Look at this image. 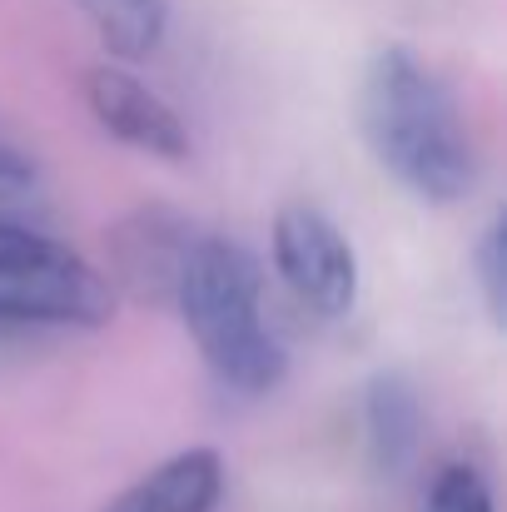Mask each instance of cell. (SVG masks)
Masks as SVG:
<instances>
[{
	"mask_svg": "<svg viewBox=\"0 0 507 512\" xmlns=\"http://www.w3.org/2000/svg\"><path fill=\"white\" fill-rule=\"evenodd\" d=\"M40 209H45L40 174L30 170L25 160H15V155H0V234L35 229Z\"/></svg>",
	"mask_w": 507,
	"mask_h": 512,
	"instance_id": "cell-10",
	"label": "cell"
},
{
	"mask_svg": "<svg viewBox=\"0 0 507 512\" xmlns=\"http://www.w3.org/2000/svg\"><path fill=\"white\" fill-rule=\"evenodd\" d=\"M224 498V463L214 448H184L135 478L105 512H214Z\"/></svg>",
	"mask_w": 507,
	"mask_h": 512,
	"instance_id": "cell-8",
	"label": "cell"
},
{
	"mask_svg": "<svg viewBox=\"0 0 507 512\" xmlns=\"http://www.w3.org/2000/svg\"><path fill=\"white\" fill-rule=\"evenodd\" d=\"M358 130L373 160L428 204H458L478 184V145L448 85L403 45L368 55L358 80Z\"/></svg>",
	"mask_w": 507,
	"mask_h": 512,
	"instance_id": "cell-1",
	"label": "cell"
},
{
	"mask_svg": "<svg viewBox=\"0 0 507 512\" xmlns=\"http://www.w3.org/2000/svg\"><path fill=\"white\" fill-rule=\"evenodd\" d=\"M274 269L299 304L338 319L358 299V259L338 224L314 204H289L274 219Z\"/></svg>",
	"mask_w": 507,
	"mask_h": 512,
	"instance_id": "cell-4",
	"label": "cell"
},
{
	"mask_svg": "<svg viewBox=\"0 0 507 512\" xmlns=\"http://www.w3.org/2000/svg\"><path fill=\"white\" fill-rule=\"evenodd\" d=\"M115 309V284L40 229L0 234V324L95 329Z\"/></svg>",
	"mask_w": 507,
	"mask_h": 512,
	"instance_id": "cell-3",
	"label": "cell"
},
{
	"mask_svg": "<svg viewBox=\"0 0 507 512\" xmlns=\"http://www.w3.org/2000/svg\"><path fill=\"white\" fill-rule=\"evenodd\" d=\"M85 105L100 120L105 135L120 145L155 155V160H189V130L145 80H135L120 65H90L85 70Z\"/></svg>",
	"mask_w": 507,
	"mask_h": 512,
	"instance_id": "cell-5",
	"label": "cell"
},
{
	"mask_svg": "<svg viewBox=\"0 0 507 512\" xmlns=\"http://www.w3.org/2000/svg\"><path fill=\"white\" fill-rule=\"evenodd\" d=\"M169 309H179L219 388L239 398H264L279 388L289 353L264 324V269L239 239L194 234Z\"/></svg>",
	"mask_w": 507,
	"mask_h": 512,
	"instance_id": "cell-2",
	"label": "cell"
},
{
	"mask_svg": "<svg viewBox=\"0 0 507 512\" xmlns=\"http://www.w3.org/2000/svg\"><path fill=\"white\" fill-rule=\"evenodd\" d=\"M194 224H184L179 214L169 209H140L135 219H125L115 229V274H120V289H130L135 299L145 304H169L174 299V279H179V264L194 244Z\"/></svg>",
	"mask_w": 507,
	"mask_h": 512,
	"instance_id": "cell-6",
	"label": "cell"
},
{
	"mask_svg": "<svg viewBox=\"0 0 507 512\" xmlns=\"http://www.w3.org/2000/svg\"><path fill=\"white\" fill-rule=\"evenodd\" d=\"M363 438H368V458L383 478H398L413 468L418 443H423V398L413 388L408 373L383 368L368 378L363 388Z\"/></svg>",
	"mask_w": 507,
	"mask_h": 512,
	"instance_id": "cell-7",
	"label": "cell"
},
{
	"mask_svg": "<svg viewBox=\"0 0 507 512\" xmlns=\"http://www.w3.org/2000/svg\"><path fill=\"white\" fill-rule=\"evenodd\" d=\"M80 5H85V15H90V25H95V35L105 40L110 55L140 60L165 40V0H80Z\"/></svg>",
	"mask_w": 507,
	"mask_h": 512,
	"instance_id": "cell-9",
	"label": "cell"
},
{
	"mask_svg": "<svg viewBox=\"0 0 507 512\" xmlns=\"http://www.w3.org/2000/svg\"><path fill=\"white\" fill-rule=\"evenodd\" d=\"M473 274H478V289H483V304H488V319L503 324V219H493L473 249Z\"/></svg>",
	"mask_w": 507,
	"mask_h": 512,
	"instance_id": "cell-12",
	"label": "cell"
},
{
	"mask_svg": "<svg viewBox=\"0 0 507 512\" xmlns=\"http://www.w3.org/2000/svg\"><path fill=\"white\" fill-rule=\"evenodd\" d=\"M423 512H493V488L473 463H448L433 478Z\"/></svg>",
	"mask_w": 507,
	"mask_h": 512,
	"instance_id": "cell-11",
	"label": "cell"
}]
</instances>
